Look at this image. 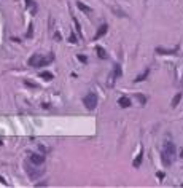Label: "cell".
<instances>
[{
    "label": "cell",
    "mask_w": 183,
    "mask_h": 188,
    "mask_svg": "<svg viewBox=\"0 0 183 188\" xmlns=\"http://www.w3.org/2000/svg\"><path fill=\"white\" fill-rule=\"evenodd\" d=\"M78 59H80V61L83 62V64H86V62H88V58H86V56H83V54H80V56H78Z\"/></svg>",
    "instance_id": "cell-19"
},
{
    "label": "cell",
    "mask_w": 183,
    "mask_h": 188,
    "mask_svg": "<svg viewBox=\"0 0 183 188\" xmlns=\"http://www.w3.org/2000/svg\"><path fill=\"white\" fill-rule=\"evenodd\" d=\"M32 32H34V26H29V30H27V37H32Z\"/></svg>",
    "instance_id": "cell-20"
},
{
    "label": "cell",
    "mask_w": 183,
    "mask_h": 188,
    "mask_svg": "<svg viewBox=\"0 0 183 188\" xmlns=\"http://www.w3.org/2000/svg\"><path fill=\"white\" fill-rule=\"evenodd\" d=\"M121 75H123V72H121V66H120V64H115V70H113L112 78H113V80H115V78H120ZM113 80H112V83H113Z\"/></svg>",
    "instance_id": "cell-7"
},
{
    "label": "cell",
    "mask_w": 183,
    "mask_h": 188,
    "mask_svg": "<svg viewBox=\"0 0 183 188\" xmlns=\"http://www.w3.org/2000/svg\"><path fill=\"white\" fill-rule=\"evenodd\" d=\"M76 7H78L81 11H85V13H91V11H93L88 5H85V3H81V2H76Z\"/></svg>",
    "instance_id": "cell-12"
},
{
    "label": "cell",
    "mask_w": 183,
    "mask_h": 188,
    "mask_svg": "<svg viewBox=\"0 0 183 188\" xmlns=\"http://www.w3.org/2000/svg\"><path fill=\"white\" fill-rule=\"evenodd\" d=\"M107 30H108V26H107V24H102V26H100V27H99L97 34H96V35H94V40H99V38H100V37H104L105 34H107Z\"/></svg>",
    "instance_id": "cell-6"
},
{
    "label": "cell",
    "mask_w": 183,
    "mask_h": 188,
    "mask_svg": "<svg viewBox=\"0 0 183 188\" xmlns=\"http://www.w3.org/2000/svg\"><path fill=\"white\" fill-rule=\"evenodd\" d=\"M54 59L53 54H49L48 58H43L42 54H34V56L29 58V66L30 67H43L46 66V64H49Z\"/></svg>",
    "instance_id": "cell-2"
},
{
    "label": "cell",
    "mask_w": 183,
    "mask_h": 188,
    "mask_svg": "<svg viewBox=\"0 0 183 188\" xmlns=\"http://www.w3.org/2000/svg\"><path fill=\"white\" fill-rule=\"evenodd\" d=\"M148 75H150V69H146L143 73H140V75H137V77H135V80H134V81H143Z\"/></svg>",
    "instance_id": "cell-10"
},
{
    "label": "cell",
    "mask_w": 183,
    "mask_h": 188,
    "mask_svg": "<svg viewBox=\"0 0 183 188\" xmlns=\"http://www.w3.org/2000/svg\"><path fill=\"white\" fill-rule=\"evenodd\" d=\"M177 49H178V48H175V49H162V48H156V51H158L159 54H175V53H177Z\"/></svg>",
    "instance_id": "cell-11"
},
{
    "label": "cell",
    "mask_w": 183,
    "mask_h": 188,
    "mask_svg": "<svg viewBox=\"0 0 183 188\" xmlns=\"http://www.w3.org/2000/svg\"><path fill=\"white\" fill-rule=\"evenodd\" d=\"M156 175H158V178H164V172H158Z\"/></svg>",
    "instance_id": "cell-22"
},
{
    "label": "cell",
    "mask_w": 183,
    "mask_h": 188,
    "mask_svg": "<svg viewBox=\"0 0 183 188\" xmlns=\"http://www.w3.org/2000/svg\"><path fill=\"white\" fill-rule=\"evenodd\" d=\"M118 104H120V107L127 108V107H131V99H129V97H120Z\"/></svg>",
    "instance_id": "cell-8"
},
{
    "label": "cell",
    "mask_w": 183,
    "mask_h": 188,
    "mask_svg": "<svg viewBox=\"0 0 183 188\" xmlns=\"http://www.w3.org/2000/svg\"><path fill=\"white\" fill-rule=\"evenodd\" d=\"M40 77H42L43 80H46V81L53 80V73L51 72H42V73H40Z\"/></svg>",
    "instance_id": "cell-15"
},
{
    "label": "cell",
    "mask_w": 183,
    "mask_h": 188,
    "mask_svg": "<svg viewBox=\"0 0 183 188\" xmlns=\"http://www.w3.org/2000/svg\"><path fill=\"white\" fill-rule=\"evenodd\" d=\"M83 104L88 110H94L96 107H97V96H96L94 93L86 94V97L83 99Z\"/></svg>",
    "instance_id": "cell-3"
},
{
    "label": "cell",
    "mask_w": 183,
    "mask_h": 188,
    "mask_svg": "<svg viewBox=\"0 0 183 188\" xmlns=\"http://www.w3.org/2000/svg\"><path fill=\"white\" fill-rule=\"evenodd\" d=\"M137 99L140 100V104H145V102H146V97H145L143 94H137Z\"/></svg>",
    "instance_id": "cell-18"
},
{
    "label": "cell",
    "mask_w": 183,
    "mask_h": 188,
    "mask_svg": "<svg viewBox=\"0 0 183 188\" xmlns=\"http://www.w3.org/2000/svg\"><path fill=\"white\" fill-rule=\"evenodd\" d=\"M76 42H78V40H76V37L72 34V35H70V43H76Z\"/></svg>",
    "instance_id": "cell-21"
},
{
    "label": "cell",
    "mask_w": 183,
    "mask_h": 188,
    "mask_svg": "<svg viewBox=\"0 0 183 188\" xmlns=\"http://www.w3.org/2000/svg\"><path fill=\"white\" fill-rule=\"evenodd\" d=\"M180 100H182V94L178 93V94L175 96V97L172 99V107H177V105H178V102H180Z\"/></svg>",
    "instance_id": "cell-16"
},
{
    "label": "cell",
    "mask_w": 183,
    "mask_h": 188,
    "mask_svg": "<svg viewBox=\"0 0 183 188\" xmlns=\"http://www.w3.org/2000/svg\"><path fill=\"white\" fill-rule=\"evenodd\" d=\"M162 163L166 164V166H171L173 163V159H175V145L172 144V142H166V145H164L162 148Z\"/></svg>",
    "instance_id": "cell-1"
},
{
    "label": "cell",
    "mask_w": 183,
    "mask_h": 188,
    "mask_svg": "<svg viewBox=\"0 0 183 188\" xmlns=\"http://www.w3.org/2000/svg\"><path fill=\"white\" fill-rule=\"evenodd\" d=\"M73 22H75V27H76V32H78V35H81V27H80V22L76 18H73Z\"/></svg>",
    "instance_id": "cell-17"
},
{
    "label": "cell",
    "mask_w": 183,
    "mask_h": 188,
    "mask_svg": "<svg viewBox=\"0 0 183 188\" xmlns=\"http://www.w3.org/2000/svg\"><path fill=\"white\" fill-rule=\"evenodd\" d=\"M96 51H97V56L102 58V59H107V53H105V49L102 46H97L96 48Z\"/></svg>",
    "instance_id": "cell-14"
},
{
    "label": "cell",
    "mask_w": 183,
    "mask_h": 188,
    "mask_svg": "<svg viewBox=\"0 0 183 188\" xmlns=\"http://www.w3.org/2000/svg\"><path fill=\"white\" fill-rule=\"evenodd\" d=\"M29 161H30L32 164H35V166H40V164H43V163H45V155L32 153V155H30V158H29Z\"/></svg>",
    "instance_id": "cell-4"
},
{
    "label": "cell",
    "mask_w": 183,
    "mask_h": 188,
    "mask_svg": "<svg viewBox=\"0 0 183 188\" xmlns=\"http://www.w3.org/2000/svg\"><path fill=\"white\" fill-rule=\"evenodd\" d=\"M0 183H3V185H7V182H5V180H3V178H2V177H0Z\"/></svg>",
    "instance_id": "cell-24"
},
{
    "label": "cell",
    "mask_w": 183,
    "mask_h": 188,
    "mask_svg": "<svg viewBox=\"0 0 183 188\" xmlns=\"http://www.w3.org/2000/svg\"><path fill=\"white\" fill-rule=\"evenodd\" d=\"M180 156L183 158V150H180Z\"/></svg>",
    "instance_id": "cell-25"
},
{
    "label": "cell",
    "mask_w": 183,
    "mask_h": 188,
    "mask_svg": "<svg viewBox=\"0 0 183 188\" xmlns=\"http://www.w3.org/2000/svg\"><path fill=\"white\" fill-rule=\"evenodd\" d=\"M26 171H27V174H29V177L32 178V180H35V178H38L40 175L43 174V171H34V167H30L29 164L26 166Z\"/></svg>",
    "instance_id": "cell-5"
},
{
    "label": "cell",
    "mask_w": 183,
    "mask_h": 188,
    "mask_svg": "<svg viewBox=\"0 0 183 188\" xmlns=\"http://www.w3.org/2000/svg\"><path fill=\"white\" fill-rule=\"evenodd\" d=\"M45 185H46V183H45V182H40V183H37L35 187H45Z\"/></svg>",
    "instance_id": "cell-23"
},
{
    "label": "cell",
    "mask_w": 183,
    "mask_h": 188,
    "mask_svg": "<svg viewBox=\"0 0 183 188\" xmlns=\"http://www.w3.org/2000/svg\"><path fill=\"white\" fill-rule=\"evenodd\" d=\"M26 5L29 7L30 10H32V13L35 15V13H37V5H35V2H34V0H26Z\"/></svg>",
    "instance_id": "cell-13"
},
{
    "label": "cell",
    "mask_w": 183,
    "mask_h": 188,
    "mask_svg": "<svg viewBox=\"0 0 183 188\" xmlns=\"http://www.w3.org/2000/svg\"><path fill=\"white\" fill-rule=\"evenodd\" d=\"M142 159H143V150H140V153L137 155V158L134 159V163H132V166H134V167H140Z\"/></svg>",
    "instance_id": "cell-9"
}]
</instances>
